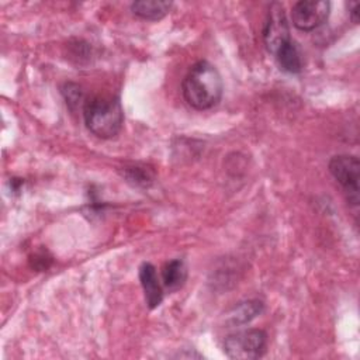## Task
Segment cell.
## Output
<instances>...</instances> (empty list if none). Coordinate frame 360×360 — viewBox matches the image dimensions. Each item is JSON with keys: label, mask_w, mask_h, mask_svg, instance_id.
Wrapping results in <instances>:
<instances>
[{"label": "cell", "mask_w": 360, "mask_h": 360, "mask_svg": "<svg viewBox=\"0 0 360 360\" xmlns=\"http://www.w3.org/2000/svg\"><path fill=\"white\" fill-rule=\"evenodd\" d=\"M186 103L194 110L215 107L224 93V83L218 69L208 60L195 62L186 73L181 83Z\"/></svg>", "instance_id": "1"}, {"label": "cell", "mask_w": 360, "mask_h": 360, "mask_svg": "<svg viewBox=\"0 0 360 360\" xmlns=\"http://www.w3.org/2000/svg\"><path fill=\"white\" fill-rule=\"evenodd\" d=\"M83 120L87 129L101 139L117 136L124 124V110L118 97L96 94L83 103Z\"/></svg>", "instance_id": "2"}, {"label": "cell", "mask_w": 360, "mask_h": 360, "mask_svg": "<svg viewBox=\"0 0 360 360\" xmlns=\"http://www.w3.org/2000/svg\"><path fill=\"white\" fill-rule=\"evenodd\" d=\"M267 335L262 329H245L231 333L224 340V353L229 359L252 360L266 353Z\"/></svg>", "instance_id": "3"}, {"label": "cell", "mask_w": 360, "mask_h": 360, "mask_svg": "<svg viewBox=\"0 0 360 360\" xmlns=\"http://www.w3.org/2000/svg\"><path fill=\"white\" fill-rule=\"evenodd\" d=\"M329 172L333 179L343 187L347 201L357 205L359 202V174L360 163L356 156L338 155L329 160Z\"/></svg>", "instance_id": "4"}, {"label": "cell", "mask_w": 360, "mask_h": 360, "mask_svg": "<svg viewBox=\"0 0 360 360\" xmlns=\"http://www.w3.org/2000/svg\"><path fill=\"white\" fill-rule=\"evenodd\" d=\"M330 3L325 0H301L291 8L292 25L300 31H314L326 22Z\"/></svg>", "instance_id": "5"}, {"label": "cell", "mask_w": 360, "mask_h": 360, "mask_svg": "<svg viewBox=\"0 0 360 360\" xmlns=\"http://www.w3.org/2000/svg\"><path fill=\"white\" fill-rule=\"evenodd\" d=\"M263 41L266 49L273 55H276L280 48L291 41L288 21L284 13V7L280 3H273L269 8L263 28Z\"/></svg>", "instance_id": "6"}, {"label": "cell", "mask_w": 360, "mask_h": 360, "mask_svg": "<svg viewBox=\"0 0 360 360\" xmlns=\"http://www.w3.org/2000/svg\"><path fill=\"white\" fill-rule=\"evenodd\" d=\"M139 281L143 290L146 305L153 309L160 305L163 300V288L158 277L156 269L152 263H142L139 267Z\"/></svg>", "instance_id": "7"}, {"label": "cell", "mask_w": 360, "mask_h": 360, "mask_svg": "<svg viewBox=\"0 0 360 360\" xmlns=\"http://www.w3.org/2000/svg\"><path fill=\"white\" fill-rule=\"evenodd\" d=\"M173 3L165 0H139L131 4V11L148 21H158L169 14Z\"/></svg>", "instance_id": "8"}, {"label": "cell", "mask_w": 360, "mask_h": 360, "mask_svg": "<svg viewBox=\"0 0 360 360\" xmlns=\"http://www.w3.org/2000/svg\"><path fill=\"white\" fill-rule=\"evenodd\" d=\"M187 280V266L181 259H173L162 267V285L169 291H177Z\"/></svg>", "instance_id": "9"}, {"label": "cell", "mask_w": 360, "mask_h": 360, "mask_svg": "<svg viewBox=\"0 0 360 360\" xmlns=\"http://www.w3.org/2000/svg\"><path fill=\"white\" fill-rule=\"evenodd\" d=\"M263 302L259 300H248L236 304L228 314L231 325H245L263 312Z\"/></svg>", "instance_id": "10"}, {"label": "cell", "mask_w": 360, "mask_h": 360, "mask_svg": "<svg viewBox=\"0 0 360 360\" xmlns=\"http://www.w3.org/2000/svg\"><path fill=\"white\" fill-rule=\"evenodd\" d=\"M276 60L281 70L287 73H300L302 69V60L295 42L291 39L283 48L276 52Z\"/></svg>", "instance_id": "11"}, {"label": "cell", "mask_w": 360, "mask_h": 360, "mask_svg": "<svg viewBox=\"0 0 360 360\" xmlns=\"http://www.w3.org/2000/svg\"><path fill=\"white\" fill-rule=\"evenodd\" d=\"M65 100L68 103V105L73 110L75 107L79 105V103L83 100V94L80 90V86L75 84V83H66L63 90H62Z\"/></svg>", "instance_id": "12"}, {"label": "cell", "mask_w": 360, "mask_h": 360, "mask_svg": "<svg viewBox=\"0 0 360 360\" xmlns=\"http://www.w3.org/2000/svg\"><path fill=\"white\" fill-rule=\"evenodd\" d=\"M127 179L128 181H132L136 186L138 184L146 186L152 180V176L148 173V170L142 167H131L127 170Z\"/></svg>", "instance_id": "13"}, {"label": "cell", "mask_w": 360, "mask_h": 360, "mask_svg": "<svg viewBox=\"0 0 360 360\" xmlns=\"http://www.w3.org/2000/svg\"><path fill=\"white\" fill-rule=\"evenodd\" d=\"M349 14L353 22H359V3L357 1H349Z\"/></svg>", "instance_id": "14"}]
</instances>
